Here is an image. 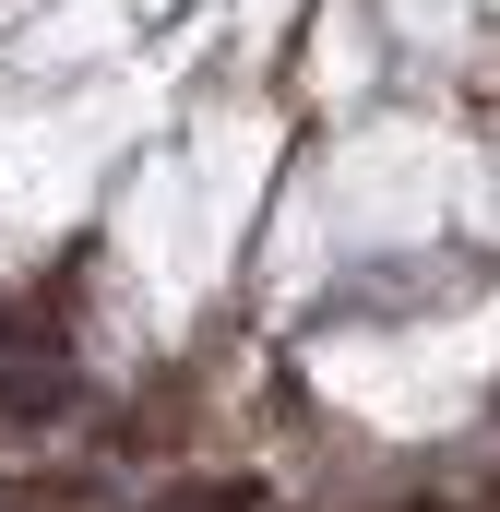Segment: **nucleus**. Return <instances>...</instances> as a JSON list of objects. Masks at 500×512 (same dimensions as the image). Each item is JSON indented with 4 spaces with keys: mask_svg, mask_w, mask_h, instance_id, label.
Here are the masks:
<instances>
[{
    "mask_svg": "<svg viewBox=\"0 0 500 512\" xmlns=\"http://www.w3.org/2000/svg\"><path fill=\"white\" fill-rule=\"evenodd\" d=\"M84 417V358L48 346V334H12L0 346V453H36Z\"/></svg>",
    "mask_w": 500,
    "mask_h": 512,
    "instance_id": "1",
    "label": "nucleus"
}]
</instances>
